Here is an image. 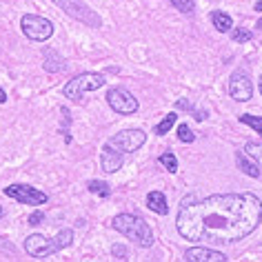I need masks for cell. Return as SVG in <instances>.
<instances>
[{"label": "cell", "mask_w": 262, "mask_h": 262, "mask_svg": "<svg viewBox=\"0 0 262 262\" xmlns=\"http://www.w3.org/2000/svg\"><path fill=\"white\" fill-rule=\"evenodd\" d=\"M111 227L116 229L118 233L127 235L129 240H134L138 247H151L154 245V231L151 227L147 225L142 218L134 213H118L114 220H111Z\"/></svg>", "instance_id": "2"}, {"label": "cell", "mask_w": 262, "mask_h": 262, "mask_svg": "<svg viewBox=\"0 0 262 262\" xmlns=\"http://www.w3.org/2000/svg\"><path fill=\"white\" fill-rule=\"evenodd\" d=\"M42 220H45V213H42V211H34V213L29 215V222H27V225L38 227V225H42Z\"/></svg>", "instance_id": "26"}, {"label": "cell", "mask_w": 262, "mask_h": 262, "mask_svg": "<svg viewBox=\"0 0 262 262\" xmlns=\"http://www.w3.org/2000/svg\"><path fill=\"white\" fill-rule=\"evenodd\" d=\"M185 262H227L229 258L220 251H213V249L207 247H191L185 251Z\"/></svg>", "instance_id": "10"}, {"label": "cell", "mask_w": 262, "mask_h": 262, "mask_svg": "<svg viewBox=\"0 0 262 262\" xmlns=\"http://www.w3.org/2000/svg\"><path fill=\"white\" fill-rule=\"evenodd\" d=\"M245 151L251 156V158L258 162L260 169H262V142H247V145H245Z\"/></svg>", "instance_id": "20"}, {"label": "cell", "mask_w": 262, "mask_h": 262, "mask_svg": "<svg viewBox=\"0 0 262 262\" xmlns=\"http://www.w3.org/2000/svg\"><path fill=\"white\" fill-rule=\"evenodd\" d=\"M42 67L49 71V74H62L64 69H67V62H64V58L60 54H56L54 49H45V62Z\"/></svg>", "instance_id": "13"}, {"label": "cell", "mask_w": 262, "mask_h": 262, "mask_svg": "<svg viewBox=\"0 0 262 262\" xmlns=\"http://www.w3.org/2000/svg\"><path fill=\"white\" fill-rule=\"evenodd\" d=\"M107 102L109 107L116 111V114H122V116H131L138 111V100L129 94L127 89L122 87H114L107 91Z\"/></svg>", "instance_id": "7"}, {"label": "cell", "mask_w": 262, "mask_h": 262, "mask_svg": "<svg viewBox=\"0 0 262 262\" xmlns=\"http://www.w3.org/2000/svg\"><path fill=\"white\" fill-rule=\"evenodd\" d=\"M87 189L91 193H98L100 198H109V195H111V187L107 185V182H102V180H89Z\"/></svg>", "instance_id": "17"}, {"label": "cell", "mask_w": 262, "mask_h": 262, "mask_svg": "<svg viewBox=\"0 0 262 262\" xmlns=\"http://www.w3.org/2000/svg\"><path fill=\"white\" fill-rule=\"evenodd\" d=\"M111 251H114V255L118 260H129V251L124 247H120V245H114V249H111Z\"/></svg>", "instance_id": "25"}, {"label": "cell", "mask_w": 262, "mask_h": 262, "mask_svg": "<svg viewBox=\"0 0 262 262\" xmlns=\"http://www.w3.org/2000/svg\"><path fill=\"white\" fill-rule=\"evenodd\" d=\"M158 162H160V165H162V167H165V169H167V171H169V173H176V171H178V160H176V156H173L171 151L162 154V156H160V158H158Z\"/></svg>", "instance_id": "19"}, {"label": "cell", "mask_w": 262, "mask_h": 262, "mask_svg": "<svg viewBox=\"0 0 262 262\" xmlns=\"http://www.w3.org/2000/svg\"><path fill=\"white\" fill-rule=\"evenodd\" d=\"M0 251H9V253H16V247L11 245V242H9L7 238H3V235H0Z\"/></svg>", "instance_id": "27"}, {"label": "cell", "mask_w": 262, "mask_h": 262, "mask_svg": "<svg viewBox=\"0 0 262 262\" xmlns=\"http://www.w3.org/2000/svg\"><path fill=\"white\" fill-rule=\"evenodd\" d=\"M235 162H238V169L242 173L251 176V178H260V173H262L260 165L245 151V149H242V151H235Z\"/></svg>", "instance_id": "12"}, {"label": "cell", "mask_w": 262, "mask_h": 262, "mask_svg": "<svg viewBox=\"0 0 262 262\" xmlns=\"http://www.w3.org/2000/svg\"><path fill=\"white\" fill-rule=\"evenodd\" d=\"M167 3H171L176 9L182 11V14H193V9H195L193 0H167Z\"/></svg>", "instance_id": "24"}, {"label": "cell", "mask_w": 262, "mask_h": 262, "mask_svg": "<svg viewBox=\"0 0 262 262\" xmlns=\"http://www.w3.org/2000/svg\"><path fill=\"white\" fill-rule=\"evenodd\" d=\"M147 207L151 209L154 213H160V215H167L169 211V205H167V198L162 191H151L147 195Z\"/></svg>", "instance_id": "14"}, {"label": "cell", "mask_w": 262, "mask_h": 262, "mask_svg": "<svg viewBox=\"0 0 262 262\" xmlns=\"http://www.w3.org/2000/svg\"><path fill=\"white\" fill-rule=\"evenodd\" d=\"M176 134H178V138H180L182 142H187V145H191V142L195 140V134H193L191 129H189V124H185V122L178 124V131H176Z\"/></svg>", "instance_id": "22"}, {"label": "cell", "mask_w": 262, "mask_h": 262, "mask_svg": "<svg viewBox=\"0 0 262 262\" xmlns=\"http://www.w3.org/2000/svg\"><path fill=\"white\" fill-rule=\"evenodd\" d=\"M253 9H255V11H262V0H258V3L253 5Z\"/></svg>", "instance_id": "32"}, {"label": "cell", "mask_w": 262, "mask_h": 262, "mask_svg": "<svg viewBox=\"0 0 262 262\" xmlns=\"http://www.w3.org/2000/svg\"><path fill=\"white\" fill-rule=\"evenodd\" d=\"M5 195L18 200L20 205H29V207H36V205H45L49 200V195L45 191H38L36 187H29V185H11V187H5Z\"/></svg>", "instance_id": "6"}, {"label": "cell", "mask_w": 262, "mask_h": 262, "mask_svg": "<svg viewBox=\"0 0 262 262\" xmlns=\"http://www.w3.org/2000/svg\"><path fill=\"white\" fill-rule=\"evenodd\" d=\"M211 23L215 25V29H218L220 34H229V31L233 29V18L229 14H225V11H213Z\"/></svg>", "instance_id": "15"}, {"label": "cell", "mask_w": 262, "mask_h": 262, "mask_svg": "<svg viewBox=\"0 0 262 262\" xmlns=\"http://www.w3.org/2000/svg\"><path fill=\"white\" fill-rule=\"evenodd\" d=\"M20 27L23 34L34 42H45L54 36V23L45 16H34V14H25L20 18Z\"/></svg>", "instance_id": "4"}, {"label": "cell", "mask_w": 262, "mask_h": 262, "mask_svg": "<svg viewBox=\"0 0 262 262\" xmlns=\"http://www.w3.org/2000/svg\"><path fill=\"white\" fill-rule=\"evenodd\" d=\"M176 109H182V111H191V102H187V100H178V102H176Z\"/></svg>", "instance_id": "28"}, {"label": "cell", "mask_w": 262, "mask_h": 262, "mask_svg": "<svg viewBox=\"0 0 262 262\" xmlns=\"http://www.w3.org/2000/svg\"><path fill=\"white\" fill-rule=\"evenodd\" d=\"M107 84V78H104L102 74H91V71H87V74H80L76 76L74 80H69L67 84H64V96L71 98V100H82V96L87 94V91H96Z\"/></svg>", "instance_id": "3"}, {"label": "cell", "mask_w": 262, "mask_h": 262, "mask_svg": "<svg viewBox=\"0 0 262 262\" xmlns=\"http://www.w3.org/2000/svg\"><path fill=\"white\" fill-rule=\"evenodd\" d=\"M51 3H56V5H58V7H62L64 11H67V9H69V5H71V3H74V0H51Z\"/></svg>", "instance_id": "29"}, {"label": "cell", "mask_w": 262, "mask_h": 262, "mask_svg": "<svg viewBox=\"0 0 262 262\" xmlns=\"http://www.w3.org/2000/svg\"><path fill=\"white\" fill-rule=\"evenodd\" d=\"M193 118H195V120H198V122L207 120V111H198V109H195V111H193Z\"/></svg>", "instance_id": "30"}, {"label": "cell", "mask_w": 262, "mask_h": 262, "mask_svg": "<svg viewBox=\"0 0 262 262\" xmlns=\"http://www.w3.org/2000/svg\"><path fill=\"white\" fill-rule=\"evenodd\" d=\"M3 215H5V209H3V207H0V218H3Z\"/></svg>", "instance_id": "33"}, {"label": "cell", "mask_w": 262, "mask_h": 262, "mask_svg": "<svg viewBox=\"0 0 262 262\" xmlns=\"http://www.w3.org/2000/svg\"><path fill=\"white\" fill-rule=\"evenodd\" d=\"M260 94H262V76H260Z\"/></svg>", "instance_id": "34"}, {"label": "cell", "mask_w": 262, "mask_h": 262, "mask_svg": "<svg viewBox=\"0 0 262 262\" xmlns=\"http://www.w3.org/2000/svg\"><path fill=\"white\" fill-rule=\"evenodd\" d=\"M5 100H7V94H5V91H3V87H0V104H3Z\"/></svg>", "instance_id": "31"}, {"label": "cell", "mask_w": 262, "mask_h": 262, "mask_svg": "<svg viewBox=\"0 0 262 262\" xmlns=\"http://www.w3.org/2000/svg\"><path fill=\"white\" fill-rule=\"evenodd\" d=\"M147 142V134L140 129H124L120 134H116L114 138H109L104 145H109L111 149H116L118 154H134Z\"/></svg>", "instance_id": "5"}, {"label": "cell", "mask_w": 262, "mask_h": 262, "mask_svg": "<svg viewBox=\"0 0 262 262\" xmlns=\"http://www.w3.org/2000/svg\"><path fill=\"white\" fill-rule=\"evenodd\" d=\"M176 120H178V116H176V114H167L165 118H162V122L158 124V127H156V134H158V136H165L167 131L176 124Z\"/></svg>", "instance_id": "21"}, {"label": "cell", "mask_w": 262, "mask_h": 262, "mask_svg": "<svg viewBox=\"0 0 262 262\" xmlns=\"http://www.w3.org/2000/svg\"><path fill=\"white\" fill-rule=\"evenodd\" d=\"M122 160H124V156H122V154H118L116 149H111L109 145H104V147H102V154H100V167H102V171H104V173H116L118 169L122 167Z\"/></svg>", "instance_id": "11"}, {"label": "cell", "mask_w": 262, "mask_h": 262, "mask_svg": "<svg viewBox=\"0 0 262 262\" xmlns=\"http://www.w3.org/2000/svg\"><path fill=\"white\" fill-rule=\"evenodd\" d=\"M25 251H27L31 258H47L49 253H56L54 251V242L47 240L40 233H31L29 238L25 240Z\"/></svg>", "instance_id": "9"}, {"label": "cell", "mask_w": 262, "mask_h": 262, "mask_svg": "<svg viewBox=\"0 0 262 262\" xmlns=\"http://www.w3.org/2000/svg\"><path fill=\"white\" fill-rule=\"evenodd\" d=\"M229 96L238 102H247L251 100L253 96V84H251V78L247 76V71H233L231 78H229Z\"/></svg>", "instance_id": "8"}, {"label": "cell", "mask_w": 262, "mask_h": 262, "mask_svg": "<svg viewBox=\"0 0 262 262\" xmlns=\"http://www.w3.org/2000/svg\"><path fill=\"white\" fill-rule=\"evenodd\" d=\"M253 38V34L249 29H245V27H233V31H231V40L233 42H249Z\"/></svg>", "instance_id": "23"}, {"label": "cell", "mask_w": 262, "mask_h": 262, "mask_svg": "<svg viewBox=\"0 0 262 262\" xmlns=\"http://www.w3.org/2000/svg\"><path fill=\"white\" fill-rule=\"evenodd\" d=\"M238 120L242 122V124H249L251 129H255V134L262 138V116H251V114H242Z\"/></svg>", "instance_id": "18"}, {"label": "cell", "mask_w": 262, "mask_h": 262, "mask_svg": "<svg viewBox=\"0 0 262 262\" xmlns=\"http://www.w3.org/2000/svg\"><path fill=\"white\" fill-rule=\"evenodd\" d=\"M51 242H54V251L67 249L71 242H74V231H71V229H60V231L56 233V238L51 240Z\"/></svg>", "instance_id": "16"}, {"label": "cell", "mask_w": 262, "mask_h": 262, "mask_svg": "<svg viewBox=\"0 0 262 262\" xmlns=\"http://www.w3.org/2000/svg\"><path fill=\"white\" fill-rule=\"evenodd\" d=\"M262 202L255 193H215L205 200L189 193L180 202L176 229L185 240L231 245L258 229Z\"/></svg>", "instance_id": "1"}]
</instances>
